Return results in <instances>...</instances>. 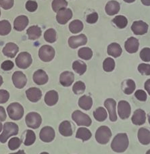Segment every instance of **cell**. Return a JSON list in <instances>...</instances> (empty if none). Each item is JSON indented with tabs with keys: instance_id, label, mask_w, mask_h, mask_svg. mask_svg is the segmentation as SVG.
Returning a JSON list of instances; mask_svg holds the SVG:
<instances>
[{
	"instance_id": "obj_1",
	"label": "cell",
	"mask_w": 150,
	"mask_h": 154,
	"mask_svg": "<svg viewBox=\"0 0 150 154\" xmlns=\"http://www.w3.org/2000/svg\"><path fill=\"white\" fill-rule=\"evenodd\" d=\"M129 145L127 133H118L114 137L111 143V148L114 152L123 153L127 149Z\"/></svg>"
},
{
	"instance_id": "obj_2",
	"label": "cell",
	"mask_w": 150,
	"mask_h": 154,
	"mask_svg": "<svg viewBox=\"0 0 150 154\" xmlns=\"http://www.w3.org/2000/svg\"><path fill=\"white\" fill-rule=\"evenodd\" d=\"M18 131V126L16 123L5 122L4 125V131L0 135V142L5 143L11 136L17 135Z\"/></svg>"
},
{
	"instance_id": "obj_3",
	"label": "cell",
	"mask_w": 150,
	"mask_h": 154,
	"mask_svg": "<svg viewBox=\"0 0 150 154\" xmlns=\"http://www.w3.org/2000/svg\"><path fill=\"white\" fill-rule=\"evenodd\" d=\"M112 137V131L107 126H102L95 132V139L99 144L106 145Z\"/></svg>"
},
{
	"instance_id": "obj_4",
	"label": "cell",
	"mask_w": 150,
	"mask_h": 154,
	"mask_svg": "<svg viewBox=\"0 0 150 154\" xmlns=\"http://www.w3.org/2000/svg\"><path fill=\"white\" fill-rule=\"evenodd\" d=\"M7 112L10 119L13 120H20L24 116L23 106L17 102L10 103L7 108Z\"/></svg>"
},
{
	"instance_id": "obj_5",
	"label": "cell",
	"mask_w": 150,
	"mask_h": 154,
	"mask_svg": "<svg viewBox=\"0 0 150 154\" xmlns=\"http://www.w3.org/2000/svg\"><path fill=\"white\" fill-rule=\"evenodd\" d=\"M72 120L78 126H90L91 125L92 120L88 115L83 113L80 110H76L72 114Z\"/></svg>"
},
{
	"instance_id": "obj_6",
	"label": "cell",
	"mask_w": 150,
	"mask_h": 154,
	"mask_svg": "<svg viewBox=\"0 0 150 154\" xmlns=\"http://www.w3.org/2000/svg\"><path fill=\"white\" fill-rule=\"evenodd\" d=\"M16 64L19 68L26 69L32 64V59L31 55L28 52H21L16 58Z\"/></svg>"
},
{
	"instance_id": "obj_7",
	"label": "cell",
	"mask_w": 150,
	"mask_h": 154,
	"mask_svg": "<svg viewBox=\"0 0 150 154\" xmlns=\"http://www.w3.org/2000/svg\"><path fill=\"white\" fill-rule=\"evenodd\" d=\"M39 57L43 62H51L55 57V49L50 45H43L39 50Z\"/></svg>"
},
{
	"instance_id": "obj_8",
	"label": "cell",
	"mask_w": 150,
	"mask_h": 154,
	"mask_svg": "<svg viewBox=\"0 0 150 154\" xmlns=\"http://www.w3.org/2000/svg\"><path fill=\"white\" fill-rule=\"evenodd\" d=\"M25 122L26 126L32 129H37L41 125L42 118L37 112H30L26 116Z\"/></svg>"
},
{
	"instance_id": "obj_9",
	"label": "cell",
	"mask_w": 150,
	"mask_h": 154,
	"mask_svg": "<svg viewBox=\"0 0 150 154\" xmlns=\"http://www.w3.org/2000/svg\"><path fill=\"white\" fill-rule=\"evenodd\" d=\"M130 112H131V108L129 103L124 100L120 101L118 104V113L119 117L122 120H126L129 118Z\"/></svg>"
},
{
	"instance_id": "obj_10",
	"label": "cell",
	"mask_w": 150,
	"mask_h": 154,
	"mask_svg": "<svg viewBox=\"0 0 150 154\" xmlns=\"http://www.w3.org/2000/svg\"><path fill=\"white\" fill-rule=\"evenodd\" d=\"M56 133L54 129L51 126H45L40 131L39 137L42 141L50 143L55 139Z\"/></svg>"
},
{
	"instance_id": "obj_11",
	"label": "cell",
	"mask_w": 150,
	"mask_h": 154,
	"mask_svg": "<svg viewBox=\"0 0 150 154\" xmlns=\"http://www.w3.org/2000/svg\"><path fill=\"white\" fill-rule=\"evenodd\" d=\"M12 81L15 87L23 89L26 86L27 79L26 75L21 71H16L12 75Z\"/></svg>"
},
{
	"instance_id": "obj_12",
	"label": "cell",
	"mask_w": 150,
	"mask_h": 154,
	"mask_svg": "<svg viewBox=\"0 0 150 154\" xmlns=\"http://www.w3.org/2000/svg\"><path fill=\"white\" fill-rule=\"evenodd\" d=\"M72 18V12L70 8H64L57 12L56 20L60 24H65Z\"/></svg>"
},
{
	"instance_id": "obj_13",
	"label": "cell",
	"mask_w": 150,
	"mask_h": 154,
	"mask_svg": "<svg viewBox=\"0 0 150 154\" xmlns=\"http://www.w3.org/2000/svg\"><path fill=\"white\" fill-rule=\"evenodd\" d=\"M104 106L109 112V117L112 122H116L117 120V114L116 112V102L114 99L108 98L104 101Z\"/></svg>"
},
{
	"instance_id": "obj_14",
	"label": "cell",
	"mask_w": 150,
	"mask_h": 154,
	"mask_svg": "<svg viewBox=\"0 0 150 154\" xmlns=\"http://www.w3.org/2000/svg\"><path fill=\"white\" fill-rule=\"evenodd\" d=\"M87 38L85 35L81 34L76 36L70 37L69 39V45L70 48L76 49L79 46L86 45Z\"/></svg>"
},
{
	"instance_id": "obj_15",
	"label": "cell",
	"mask_w": 150,
	"mask_h": 154,
	"mask_svg": "<svg viewBox=\"0 0 150 154\" xmlns=\"http://www.w3.org/2000/svg\"><path fill=\"white\" fill-rule=\"evenodd\" d=\"M131 30L135 35H145L148 31V24L142 20L135 21L131 26Z\"/></svg>"
},
{
	"instance_id": "obj_16",
	"label": "cell",
	"mask_w": 150,
	"mask_h": 154,
	"mask_svg": "<svg viewBox=\"0 0 150 154\" xmlns=\"http://www.w3.org/2000/svg\"><path fill=\"white\" fill-rule=\"evenodd\" d=\"M26 95L30 101L36 103L41 99L42 92L39 88L31 87L26 91Z\"/></svg>"
},
{
	"instance_id": "obj_17",
	"label": "cell",
	"mask_w": 150,
	"mask_h": 154,
	"mask_svg": "<svg viewBox=\"0 0 150 154\" xmlns=\"http://www.w3.org/2000/svg\"><path fill=\"white\" fill-rule=\"evenodd\" d=\"M133 124L137 126H141L145 124L146 121L145 112L142 109H137L133 113L131 118Z\"/></svg>"
},
{
	"instance_id": "obj_18",
	"label": "cell",
	"mask_w": 150,
	"mask_h": 154,
	"mask_svg": "<svg viewBox=\"0 0 150 154\" xmlns=\"http://www.w3.org/2000/svg\"><path fill=\"white\" fill-rule=\"evenodd\" d=\"M75 81L74 73L70 71H64L60 76V82L63 87H69L71 86Z\"/></svg>"
},
{
	"instance_id": "obj_19",
	"label": "cell",
	"mask_w": 150,
	"mask_h": 154,
	"mask_svg": "<svg viewBox=\"0 0 150 154\" xmlns=\"http://www.w3.org/2000/svg\"><path fill=\"white\" fill-rule=\"evenodd\" d=\"M29 23L27 16L21 15L16 17L14 21V28L17 31H23L26 28Z\"/></svg>"
},
{
	"instance_id": "obj_20",
	"label": "cell",
	"mask_w": 150,
	"mask_h": 154,
	"mask_svg": "<svg viewBox=\"0 0 150 154\" xmlns=\"http://www.w3.org/2000/svg\"><path fill=\"white\" fill-rule=\"evenodd\" d=\"M19 51V48L16 44L14 43H8L3 48L2 52L4 56L10 58H14Z\"/></svg>"
},
{
	"instance_id": "obj_21",
	"label": "cell",
	"mask_w": 150,
	"mask_h": 154,
	"mask_svg": "<svg viewBox=\"0 0 150 154\" xmlns=\"http://www.w3.org/2000/svg\"><path fill=\"white\" fill-rule=\"evenodd\" d=\"M34 82L38 85H43L47 83L49 81V77L44 70L39 69L35 71L32 76Z\"/></svg>"
},
{
	"instance_id": "obj_22",
	"label": "cell",
	"mask_w": 150,
	"mask_h": 154,
	"mask_svg": "<svg viewBox=\"0 0 150 154\" xmlns=\"http://www.w3.org/2000/svg\"><path fill=\"white\" fill-rule=\"evenodd\" d=\"M139 43L138 39L133 37L128 38L124 43V48L129 54L136 53L139 49Z\"/></svg>"
},
{
	"instance_id": "obj_23",
	"label": "cell",
	"mask_w": 150,
	"mask_h": 154,
	"mask_svg": "<svg viewBox=\"0 0 150 154\" xmlns=\"http://www.w3.org/2000/svg\"><path fill=\"white\" fill-rule=\"evenodd\" d=\"M138 140L141 144L148 145L150 143V131L146 128H140L138 131Z\"/></svg>"
},
{
	"instance_id": "obj_24",
	"label": "cell",
	"mask_w": 150,
	"mask_h": 154,
	"mask_svg": "<svg viewBox=\"0 0 150 154\" xmlns=\"http://www.w3.org/2000/svg\"><path fill=\"white\" fill-rule=\"evenodd\" d=\"M59 133L64 137H70L72 135L73 131L72 125L69 121L64 120L59 125Z\"/></svg>"
},
{
	"instance_id": "obj_25",
	"label": "cell",
	"mask_w": 150,
	"mask_h": 154,
	"mask_svg": "<svg viewBox=\"0 0 150 154\" xmlns=\"http://www.w3.org/2000/svg\"><path fill=\"white\" fill-rule=\"evenodd\" d=\"M58 93L54 90H51L46 93L45 95V102L48 106H54L58 101Z\"/></svg>"
},
{
	"instance_id": "obj_26",
	"label": "cell",
	"mask_w": 150,
	"mask_h": 154,
	"mask_svg": "<svg viewBox=\"0 0 150 154\" xmlns=\"http://www.w3.org/2000/svg\"><path fill=\"white\" fill-rule=\"evenodd\" d=\"M121 6L120 4L116 1H110L106 4L105 10L106 12L109 16H114L119 12Z\"/></svg>"
},
{
	"instance_id": "obj_27",
	"label": "cell",
	"mask_w": 150,
	"mask_h": 154,
	"mask_svg": "<svg viewBox=\"0 0 150 154\" xmlns=\"http://www.w3.org/2000/svg\"><path fill=\"white\" fill-rule=\"evenodd\" d=\"M121 88L122 91L126 95H130L135 91L136 89V85L134 81L132 79L125 80L122 82Z\"/></svg>"
},
{
	"instance_id": "obj_28",
	"label": "cell",
	"mask_w": 150,
	"mask_h": 154,
	"mask_svg": "<svg viewBox=\"0 0 150 154\" xmlns=\"http://www.w3.org/2000/svg\"><path fill=\"white\" fill-rule=\"evenodd\" d=\"M78 106L84 110H89L93 106V100L91 96L83 95L79 98Z\"/></svg>"
},
{
	"instance_id": "obj_29",
	"label": "cell",
	"mask_w": 150,
	"mask_h": 154,
	"mask_svg": "<svg viewBox=\"0 0 150 154\" xmlns=\"http://www.w3.org/2000/svg\"><path fill=\"white\" fill-rule=\"evenodd\" d=\"M107 52L108 55L114 57H118L121 56L122 49L121 45L117 43H112L108 46Z\"/></svg>"
},
{
	"instance_id": "obj_30",
	"label": "cell",
	"mask_w": 150,
	"mask_h": 154,
	"mask_svg": "<svg viewBox=\"0 0 150 154\" xmlns=\"http://www.w3.org/2000/svg\"><path fill=\"white\" fill-rule=\"evenodd\" d=\"M92 137V133L88 128L84 127L79 128L76 134V138L81 139L83 141H88Z\"/></svg>"
},
{
	"instance_id": "obj_31",
	"label": "cell",
	"mask_w": 150,
	"mask_h": 154,
	"mask_svg": "<svg viewBox=\"0 0 150 154\" xmlns=\"http://www.w3.org/2000/svg\"><path fill=\"white\" fill-rule=\"evenodd\" d=\"M26 33L31 40H36L41 36V29L38 26H32L27 29Z\"/></svg>"
},
{
	"instance_id": "obj_32",
	"label": "cell",
	"mask_w": 150,
	"mask_h": 154,
	"mask_svg": "<svg viewBox=\"0 0 150 154\" xmlns=\"http://www.w3.org/2000/svg\"><path fill=\"white\" fill-rule=\"evenodd\" d=\"M72 69L79 75H83L87 70L85 63L81 60H76L72 63Z\"/></svg>"
},
{
	"instance_id": "obj_33",
	"label": "cell",
	"mask_w": 150,
	"mask_h": 154,
	"mask_svg": "<svg viewBox=\"0 0 150 154\" xmlns=\"http://www.w3.org/2000/svg\"><path fill=\"white\" fill-rule=\"evenodd\" d=\"M93 116L98 122H103L108 117L107 111L103 107H99L93 112Z\"/></svg>"
},
{
	"instance_id": "obj_34",
	"label": "cell",
	"mask_w": 150,
	"mask_h": 154,
	"mask_svg": "<svg viewBox=\"0 0 150 154\" xmlns=\"http://www.w3.org/2000/svg\"><path fill=\"white\" fill-rule=\"evenodd\" d=\"M83 23L79 20H75L72 21L69 24V30L72 33H78L83 31Z\"/></svg>"
},
{
	"instance_id": "obj_35",
	"label": "cell",
	"mask_w": 150,
	"mask_h": 154,
	"mask_svg": "<svg viewBox=\"0 0 150 154\" xmlns=\"http://www.w3.org/2000/svg\"><path fill=\"white\" fill-rule=\"evenodd\" d=\"M12 26L9 21L4 20L0 21V35L1 36H5L8 35L11 32Z\"/></svg>"
},
{
	"instance_id": "obj_36",
	"label": "cell",
	"mask_w": 150,
	"mask_h": 154,
	"mask_svg": "<svg viewBox=\"0 0 150 154\" xmlns=\"http://www.w3.org/2000/svg\"><path fill=\"white\" fill-rule=\"evenodd\" d=\"M78 56L81 59L89 60L93 57V51L89 48H83L79 49Z\"/></svg>"
},
{
	"instance_id": "obj_37",
	"label": "cell",
	"mask_w": 150,
	"mask_h": 154,
	"mask_svg": "<svg viewBox=\"0 0 150 154\" xmlns=\"http://www.w3.org/2000/svg\"><path fill=\"white\" fill-rule=\"evenodd\" d=\"M113 23L119 29H124L127 26L128 20L125 16L122 15L116 16L113 19Z\"/></svg>"
},
{
	"instance_id": "obj_38",
	"label": "cell",
	"mask_w": 150,
	"mask_h": 154,
	"mask_svg": "<svg viewBox=\"0 0 150 154\" xmlns=\"http://www.w3.org/2000/svg\"><path fill=\"white\" fill-rule=\"evenodd\" d=\"M54 12H58L62 9L66 8L68 6V2L66 0H54L51 4Z\"/></svg>"
},
{
	"instance_id": "obj_39",
	"label": "cell",
	"mask_w": 150,
	"mask_h": 154,
	"mask_svg": "<svg viewBox=\"0 0 150 154\" xmlns=\"http://www.w3.org/2000/svg\"><path fill=\"white\" fill-rule=\"evenodd\" d=\"M115 68V62L111 57H107L103 62V69L107 72H112Z\"/></svg>"
},
{
	"instance_id": "obj_40",
	"label": "cell",
	"mask_w": 150,
	"mask_h": 154,
	"mask_svg": "<svg viewBox=\"0 0 150 154\" xmlns=\"http://www.w3.org/2000/svg\"><path fill=\"white\" fill-rule=\"evenodd\" d=\"M56 31L54 29H49L45 32L44 38L48 43H53L56 42L57 39Z\"/></svg>"
},
{
	"instance_id": "obj_41",
	"label": "cell",
	"mask_w": 150,
	"mask_h": 154,
	"mask_svg": "<svg viewBox=\"0 0 150 154\" xmlns=\"http://www.w3.org/2000/svg\"><path fill=\"white\" fill-rule=\"evenodd\" d=\"M86 89L85 84L82 81L76 82L72 87V91L76 95L83 94Z\"/></svg>"
},
{
	"instance_id": "obj_42",
	"label": "cell",
	"mask_w": 150,
	"mask_h": 154,
	"mask_svg": "<svg viewBox=\"0 0 150 154\" xmlns=\"http://www.w3.org/2000/svg\"><path fill=\"white\" fill-rule=\"evenodd\" d=\"M36 141V135H35V132L32 130H27L26 134V139L24 141V145L26 146H30L34 143Z\"/></svg>"
},
{
	"instance_id": "obj_43",
	"label": "cell",
	"mask_w": 150,
	"mask_h": 154,
	"mask_svg": "<svg viewBox=\"0 0 150 154\" xmlns=\"http://www.w3.org/2000/svg\"><path fill=\"white\" fill-rule=\"evenodd\" d=\"M22 143V140L18 137H13L10 139L8 143V147L10 150H16L18 149Z\"/></svg>"
},
{
	"instance_id": "obj_44",
	"label": "cell",
	"mask_w": 150,
	"mask_h": 154,
	"mask_svg": "<svg viewBox=\"0 0 150 154\" xmlns=\"http://www.w3.org/2000/svg\"><path fill=\"white\" fill-rule=\"evenodd\" d=\"M137 69L141 75L144 76L150 75V64L142 63V64H140L138 66Z\"/></svg>"
},
{
	"instance_id": "obj_45",
	"label": "cell",
	"mask_w": 150,
	"mask_h": 154,
	"mask_svg": "<svg viewBox=\"0 0 150 154\" xmlns=\"http://www.w3.org/2000/svg\"><path fill=\"white\" fill-rule=\"evenodd\" d=\"M139 56L143 62H150V48H145L140 51Z\"/></svg>"
},
{
	"instance_id": "obj_46",
	"label": "cell",
	"mask_w": 150,
	"mask_h": 154,
	"mask_svg": "<svg viewBox=\"0 0 150 154\" xmlns=\"http://www.w3.org/2000/svg\"><path fill=\"white\" fill-rule=\"evenodd\" d=\"M26 9L30 12H33L36 11L38 8L37 3L35 1H32V0H29L26 3Z\"/></svg>"
},
{
	"instance_id": "obj_47",
	"label": "cell",
	"mask_w": 150,
	"mask_h": 154,
	"mask_svg": "<svg viewBox=\"0 0 150 154\" xmlns=\"http://www.w3.org/2000/svg\"><path fill=\"white\" fill-rule=\"evenodd\" d=\"M10 93L6 90H0V103H5L9 100Z\"/></svg>"
},
{
	"instance_id": "obj_48",
	"label": "cell",
	"mask_w": 150,
	"mask_h": 154,
	"mask_svg": "<svg viewBox=\"0 0 150 154\" xmlns=\"http://www.w3.org/2000/svg\"><path fill=\"white\" fill-rule=\"evenodd\" d=\"M135 96L139 101H145L147 100V98H148L147 93L143 90L136 91L135 93Z\"/></svg>"
},
{
	"instance_id": "obj_49",
	"label": "cell",
	"mask_w": 150,
	"mask_h": 154,
	"mask_svg": "<svg viewBox=\"0 0 150 154\" xmlns=\"http://www.w3.org/2000/svg\"><path fill=\"white\" fill-rule=\"evenodd\" d=\"M14 0H0V6L4 10H9L14 5Z\"/></svg>"
},
{
	"instance_id": "obj_50",
	"label": "cell",
	"mask_w": 150,
	"mask_h": 154,
	"mask_svg": "<svg viewBox=\"0 0 150 154\" xmlns=\"http://www.w3.org/2000/svg\"><path fill=\"white\" fill-rule=\"evenodd\" d=\"M14 64L10 60H5L1 65L2 69L4 71L11 70L14 68Z\"/></svg>"
},
{
	"instance_id": "obj_51",
	"label": "cell",
	"mask_w": 150,
	"mask_h": 154,
	"mask_svg": "<svg viewBox=\"0 0 150 154\" xmlns=\"http://www.w3.org/2000/svg\"><path fill=\"white\" fill-rule=\"evenodd\" d=\"M98 18H99V16H98L97 13L93 12L87 15L86 21L87 23L89 24H94L98 20Z\"/></svg>"
},
{
	"instance_id": "obj_52",
	"label": "cell",
	"mask_w": 150,
	"mask_h": 154,
	"mask_svg": "<svg viewBox=\"0 0 150 154\" xmlns=\"http://www.w3.org/2000/svg\"><path fill=\"white\" fill-rule=\"evenodd\" d=\"M6 113L4 107L0 106V122H4L6 119Z\"/></svg>"
},
{
	"instance_id": "obj_53",
	"label": "cell",
	"mask_w": 150,
	"mask_h": 154,
	"mask_svg": "<svg viewBox=\"0 0 150 154\" xmlns=\"http://www.w3.org/2000/svg\"><path fill=\"white\" fill-rule=\"evenodd\" d=\"M145 89L146 91L148 93V94L150 95V79H148V81H146L145 82V85H144Z\"/></svg>"
},
{
	"instance_id": "obj_54",
	"label": "cell",
	"mask_w": 150,
	"mask_h": 154,
	"mask_svg": "<svg viewBox=\"0 0 150 154\" xmlns=\"http://www.w3.org/2000/svg\"><path fill=\"white\" fill-rule=\"evenodd\" d=\"M141 3L146 6H150V0H141Z\"/></svg>"
},
{
	"instance_id": "obj_55",
	"label": "cell",
	"mask_w": 150,
	"mask_h": 154,
	"mask_svg": "<svg viewBox=\"0 0 150 154\" xmlns=\"http://www.w3.org/2000/svg\"><path fill=\"white\" fill-rule=\"evenodd\" d=\"M10 154H26V153L24 152V150H19L18 152H17L16 153H12Z\"/></svg>"
},
{
	"instance_id": "obj_56",
	"label": "cell",
	"mask_w": 150,
	"mask_h": 154,
	"mask_svg": "<svg viewBox=\"0 0 150 154\" xmlns=\"http://www.w3.org/2000/svg\"><path fill=\"white\" fill-rule=\"evenodd\" d=\"M123 1L126 3H129V4H130V3H133L134 2H135V0H123Z\"/></svg>"
},
{
	"instance_id": "obj_57",
	"label": "cell",
	"mask_w": 150,
	"mask_h": 154,
	"mask_svg": "<svg viewBox=\"0 0 150 154\" xmlns=\"http://www.w3.org/2000/svg\"><path fill=\"white\" fill-rule=\"evenodd\" d=\"M3 82H4V81H3V78H2V76L0 75V87L2 85Z\"/></svg>"
},
{
	"instance_id": "obj_58",
	"label": "cell",
	"mask_w": 150,
	"mask_h": 154,
	"mask_svg": "<svg viewBox=\"0 0 150 154\" xmlns=\"http://www.w3.org/2000/svg\"><path fill=\"white\" fill-rule=\"evenodd\" d=\"M3 128H4V127H3L2 123V122H0V133H1V132H2Z\"/></svg>"
},
{
	"instance_id": "obj_59",
	"label": "cell",
	"mask_w": 150,
	"mask_h": 154,
	"mask_svg": "<svg viewBox=\"0 0 150 154\" xmlns=\"http://www.w3.org/2000/svg\"><path fill=\"white\" fill-rule=\"evenodd\" d=\"M148 122H149V125H150V113L148 114Z\"/></svg>"
},
{
	"instance_id": "obj_60",
	"label": "cell",
	"mask_w": 150,
	"mask_h": 154,
	"mask_svg": "<svg viewBox=\"0 0 150 154\" xmlns=\"http://www.w3.org/2000/svg\"><path fill=\"white\" fill-rule=\"evenodd\" d=\"M40 154H50V153H48L47 152H42V153H41Z\"/></svg>"
},
{
	"instance_id": "obj_61",
	"label": "cell",
	"mask_w": 150,
	"mask_h": 154,
	"mask_svg": "<svg viewBox=\"0 0 150 154\" xmlns=\"http://www.w3.org/2000/svg\"><path fill=\"white\" fill-rule=\"evenodd\" d=\"M146 154H150V149H149L148 152H146Z\"/></svg>"
},
{
	"instance_id": "obj_62",
	"label": "cell",
	"mask_w": 150,
	"mask_h": 154,
	"mask_svg": "<svg viewBox=\"0 0 150 154\" xmlns=\"http://www.w3.org/2000/svg\"><path fill=\"white\" fill-rule=\"evenodd\" d=\"M0 16H1V10H0Z\"/></svg>"
}]
</instances>
